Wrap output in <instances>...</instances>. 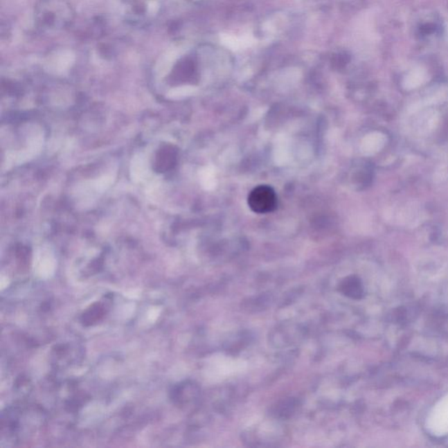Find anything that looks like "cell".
<instances>
[{
    "label": "cell",
    "instance_id": "1",
    "mask_svg": "<svg viewBox=\"0 0 448 448\" xmlns=\"http://www.w3.org/2000/svg\"><path fill=\"white\" fill-rule=\"evenodd\" d=\"M277 204V195L270 186H258L249 195V207L257 214L271 213L276 210Z\"/></svg>",
    "mask_w": 448,
    "mask_h": 448
},
{
    "label": "cell",
    "instance_id": "2",
    "mask_svg": "<svg viewBox=\"0 0 448 448\" xmlns=\"http://www.w3.org/2000/svg\"><path fill=\"white\" fill-rule=\"evenodd\" d=\"M427 429L436 436L448 433V394L436 404L427 420Z\"/></svg>",
    "mask_w": 448,
    "mask_h": 448
},
{
    "label": "cell",
    "instance_id": "3",
    "mask_svg": "<svg viewBox=\"0 0 448 448\" xmlns=\"http://www.w3.org/2000/svg\"><path fill=\"white\" fill-rule=\"evenodd\" d=\"M147 172V161L144 155L138 154L132 159L131 177L134 181H141Z\"/></svg>",
    "mask_w": 448,
    "mask_h": 448
},
{
    "label": "cell",
    "instance_id": "4",
    "mask_svg": "<svg viewBox=\"0 0 448 448\" xmlns=\"http://www.w3.org/2000/svg\"><path fill=\"white\" fill-rule=\"evenodd\" d=\"M341 293L352 298H357L361 293L359 284L354 278H347L341 285Z\"/></svg>",
    "mask_w": 448,
    "mask_h": 448
},
{
    "label": "cell",
    "instance_id": "5",
    "mask_svg": "<svg viewBox=\"0 0 448 448\" xmlns=\"http://www.w3.org/2000/svg\"><path fill=\"white\" fill-rule=\"evenodd\" d=\"M114 178L112 175H104L102 177L97 179V180L92 182V187L94 188L97 192H104L111 187L114 183Z\"/></svg>",
    "mask_w": 448,
    "mask_h": 448
}]
</instances>
